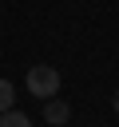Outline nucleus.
Listing matches in <instances>:
<instances>
[{
	"instance_id": "obj_2",
	"label": "nucleus",
	"mask_w": 119,
	"mask_h": 127,
	"mask_svg": "<svg viewBox=\"0 0 119 127\" xmlns=\"http://www.w3.org/2000/svg\"><path fill=\"white\" fill-rule=\"evenodd\" d=\"M44 119H48L52 127H60V123H67V119H71V107H67L63 99H48V107H44Z\"/></svg>"
},
{
	"instance_id": "obj_1",
	"label": "nucleus",
	"mask_w": 119,
	"mask_h": 127,
	"mask_svg": "<svg viewBox=\"0 0 119 127\" xmlns=\"http://www.w3.org/2000/svg\"><path fill=\"white\" fill-rule=\"evenodd\" d=\"M28 91H32L36 99H52V95L60 91V71H56V67H48V64L28 67Z\"/></svg>"
},
{
	"instance_id": "obj_5",
	"label": "nucleus",
	"mask_w": 119,
	"mask_h": 127,
	"mask_svg": "<svg viewBox=\"0 0 119 127\" xmlns=\"http://www.w3.org/2000/svg\"><path fill=\"white\" fill-rule=\"evenodd\" d=\"M111 107H115V115H119V91H115V95H111Z\"/></svg>"
},
{
	"instance_id": "obj_4",
	"label": "nucleus",
	"mask_w": 119,
	"mask_h": 127,
	"mask_svg": "<svg viewBox=\"0 0 119 127\" xmlns=\"http://www.w3.org/2000/svg\"><path fill=\"white\" fill-rule=\"evenodd\" d=\"M12 99H16L12 83H8V79H0V111H8V107H12Z\"/></svg>"
},
{
	"instance_id": "obj_3",
	"label": "nucleus",
	"mask_w": 119,
	"mask_h": 127,
	"mask_svg": "<svg viewBox=\"0 0 119 127\" xmlns=\"http://www.w3.org/2000/svg\"><path fill=\"white\" fill-rule=\"evenodd\" d=\"M0 127H32V119L24 115V111H0Z\"/></svg>"
}]
</instances>
